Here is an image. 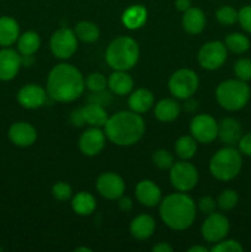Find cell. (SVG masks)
<instances>
[{
  "label": "cell",
  "mask_w": 251,
  "mask_h": 252,
  "mask_svg": "<svg viewBox=\"0 0 251 252\" xmlns=\"http://www.w3.org/2000/svg\"><path fill=\"white\" fill-rule=\"evenodd\" d=\"M85 90V78L76 66L57 64L47 76V94L57 102H73Z\"/></svg>",
  "instance_id": "cell-1"
},
{
  "label": "cell",
  "mask_w": 251,
  "mask_h": 252,
  "mask_svg": "<svg viewBox=\"0 0 251 252\" xmlns=\"http://www.w3.org/2000/svg\"><path fill=\"white\" fill-rule=\"evenodd\" d=\"M106 138L118 147L137 144L145 133L144 120L133 111H120L108 117L103 126Z\"/></svg>",
  "instance_id": "cell-2"
},
{
  "label": "cell",
  "mask_w": 251,
  "mask_h": 252,
  "mask_svg": "<svg viewBox=\"0 0 251 252\" xmlns=\"http://www.w3.org/2000/svg\"><path fill=\"white\" fill-rule=\"evenodd\" d=\"M160 218L167 228L176 231L188 229L196 220L197 207L186 192L171 193L160 202Z\"/></svg>",
  "instance_id": "cell-3"
},
{
  "label": "cell",
  "mask_w": 251,
  "mask_h": 252,
  "mask_svg": "<svg viewBox=\"0 0 251 252\" xmlns=\"http://www.w3.org/2000/svg\"><path fill=\"white\" fill-rule=\"evenodd\" d=\"M140 57L139 44L129 36H120L106 48V63L113 70L128 71L137 65Z\"/></svg>",
  "instance_id": "cell-4"
},
{
  "label": "cell",
  "mask_w": 251,
  "mask_h": 252,
  "mask_svg": "<svg viewBox=\"0 0 251 252\" xmlns=\"http://www.w3.org/2000/svg\"><path fill=\"white\" fill-rule=\"evenodd\" d=\"M251 91L246 81L228 79L217 86L216 100L226 111H239L248 105Z\"/></svg>",
  "instance_id": "cell-5"
},
{
  "label": "cell",
  "mask_w": 251,
  "mask_h": 252,
  "mask_svg": "<svg viewBox=\"0 0 251 252\" xmlns=\"http://www.w3.org/2000/svg\"><path fill=\"white\" fill-rule=\"evenodd\" d=\"M241 166H243L241 153L230 145L219 149L209 161V171L212 176L219 181L234 180L240 174Z\"/></svg>",
  "instance_id": "cell-6"
},
{
  "label": "cell",
  "mask_w": 251,
  "mask_h": 252,
  "mask_svg": "<svg viewBox=\"0 0 251 252\" xmlns=\"http://www.w3.org/2000/svg\"><path fill=\"white\" fill-rule=\"evenodd\" d=\"M169 91L175 98L186 100L192 97L198 90L199 78L192 69H179L169 79Z\"/></svg>",
  "instance_id": "cell-7"
},
{
  "label": "cell",
  "mask_w": 251,
  "mask_h": 252,
  "mask_svg": "<svg viewBox=\"0 0 251 252\" xmlns=\"http://www.w3.org/2000/svg\"><path fill=\"white\" fill-rule=\"evenodd\" d=\"M170 182L179 192H189L197 186L199 180L198 170L188 160L174 162L170 167Z\"/></svg>",
  "instance_id": "cell-8"
},
{
  "label": "cell",
  "mask_w": 251,
  "mask_h": 252,
  "mask_svg": "<svg viewBox=\"0 0 251 252\" xmlns=\"http://www.w3.org/2000/svg\"><path fill=\"white\" fill-rule=\"evenodd\" d=\"M78 37L74 30L62 27L51 37L49 48L52 54L58 59H69L78 51Z\"/></svg>",
  "instance_id": "cell-9"
},
{
  "label": "cell",
  "mask_w": 251,
  "mask_h": 252,
  "mask_svg": "<svg viewBox=\"0 0 251 252\" xmlns=\"http://www.w3.org/2000/svg\"><path fill=\"white\" fill-rule=\"evenodd\" d=\"M228 58V49L220 41H211L199 48L197 61L206 70H217L224 65Z\"/></svg>",
  "instance_id": "cell-10"
},
{
  "label": "cell",
  "mask_w": 251,
  "mask_h": 252,
  "mask_svg": "<svg viewBox=\"0 0 251 252\" xmlns=\"http://www.w3.org/2000/svg\"><path fill=\"white\" fill-rule=\"evenodd\" d=\"M189 133L197 143L209 144L218 138V122L208 113H201L192 118Z\"/></svg>",
  "instance_id": "cell-11"
},
{
  "label": "cell",
  "mask_w": 251,
  "mask_h": 252,
  "mask_svg": "<svg viewBox=\"0 0 251 252\" xmlns=\"http://www.w3.org/2000/svg\"><path fill=\"white\" fill-rule=\"evenodd\" d=\"M230 229L228 218L220 213H212L207 216L201 226V234L208 243L217 244L226 238Z\"/></svg>",
  "instance_id": "cell-12"
},
{
  "label": "cell",
  "mask_w": 251,
  "mask_h": 252,
  "mask_svg": "<svg viewBox=\"0 0 251 252\" xmlns=\"http://www.w3.org/2000/svg\"><path fill=\"white\" fill-rule=\"evenodd\" d=\"M96 189L103 198L116 201L125 194V180L116 172H103L96 180Z\"/></svg>",
  "instance_id": "cell-13"
},
{
  "label": "cell",
  "mask_w": 251,
  "mask_h": 252,
  "mask_svg": "<svg viewBox=\"0 0 251 252\" xmlns=\"http://www.w3.org/2000/svg\"><path fill=\"white\" fill-rule=\"evenodd\" d=\"M106 134L101 128L90 127L79 138V149L86 157H96L103 150Z\"/></svg>",
  "instance_id": "cell-14"
},
{
  "label": "cell",
  "mask_w": 251,
  "mask_h": 252,
  "mask_svg": "<svg viewBox=\"0 0 251 252\" xmlns=\"http://www.w3.org/2000/svg\"><path fill=\"white\" fill-rule=\"evenodd\" d=\"M47 90L37 84H27L17 91V102L27 110H37L47 102Z\"/></svg>",
  "instance_id": "cell-15"
},
{
  "label": "cell",
  "mask_w": 251,
  "mask_h": 252,
  "mask_svg": "<svg viewBox=\"0 0 251 252\" xmlns=\"http://www.w3.org/2000/svg\"><path fill=\"white\" fill-rule=\"evenodd\" d=\"M22 66V57L19 51L2 47L0 49V80L10 81L17 75Z\"/></svg>",
  "instance_id": "cell-16"
},
{
  "label": "cell",
  "mask_w": 251,
  "mask_h": 252,
  "mask_svg": "<svg viewBox=\"0 0 251 252\" xmlns=\"http://www.w3.org/2000/svg\"><path fill=\"white\" fill-rule=\"evenodd\" d=\"M10 142L20 148H27L37 140V130L29 122H15L10 126L7 132Z\"/></svg>",
  "instance_id": "cell-17"
},
{
  "label": "cell",
  "mask_w": 251,
  "mask_h": 252,
  "mask_svg": "<svg viewBox=\"0 0 251 252\" xmlns=\"http://www.w3.org/2000/svg\"><path fill=\"white\" fill-rule=\"evenodd\" d=\"M135 198L142 206L153 208L161 202V189L152 180H142L137 184L134 189Z\"/></svg>",
  "instance_id": "cell-18"
},
{
  "label": "cell",
  "mask_w": 251,
  "mask_h": 252,
  "mask_svg": "<svg viewBox=\"0 0 251 252\" xmlns=\"http://www.w3.org/2000/svg\"><path fill=\"white\" fill-rule=\"evenodd\" d=\"M243 137V128L235 118H223L218 123V138L226 145L234 147Z\"/></svg>",
  "instance_id": "cell-19"
},
{
  "label": "cell",
  "mask_w": 251,
  "mask_h": 252,
  "mask_svg": "<svg viewBox=\"0 0 251 252\" xmlns=\"http://www.w3.org/2000/svg\"><path fill=\"white\" fill-rule=\"evenodd\" d=\"M155 220L149 214H139L130 221V235L137 240H148L155 231Z\"/></svg>",
  "instance_id": "cell-20"
},
{
  "label": "cell",
  "mask_w": 251,
  "mask_h": 252,
  "mask_svg": "<svg viewBox=\"0 0 251 252\" xmlns=\"http://www.w3.org/2000/svg\"><path fill=\"white\" fill-rule=\"evenodd\" d=\"M107 86L113 94L126 96L132 93L134 81L132 76L125 70H115L107 79Z\"/></svg>",
  "instance_id": "cell-21"
},
{
  "label": "cell",
  "mask_w": 251,
  "mask_h": 252,
  "mask_svg": "<svg viewBox=\"0 0 251 252\" xmlns=\"http://www.w3.org/2000/svg\"><path fill=\"white\" fill-rule=\"evenodd\" d=\"M182 27L189 34H199L206 27V15L199 7L191 6L182 16Z\"/></svg>",
  "instance_id": "cell-22"
},
{
  "label": "cell",
  "mask_w": 251,
  "mask_h": 252,
  "mask_svg": "<svg viewBox=\"0 0 251 252\" xmlns=\"http://www.w3.org/2000/svg\"><path fill=\"white\" fill-rule=\"evenodd\" d=\"M181 113V105L174 98H162L154 106V116L160 122H172Z\"/></svg>",
  "instance_id": "cell-23"
},
{
  "label": "cell",
  "mask_w": 251,
  "mask_h": 252,
  "mask_svg": "<svg viewBox=\"0 0 251 252\" xmlns=\"http://www.w3.org/2000/svg\"><path fill=\"white\" fill-rule=\"evenodd\" d=\"M148 20L147 7L140 4L130 5L123 11L122 24L128 30H139L145 25Z\"/></svg>",
  "instance_id": "cell-24"
},
{
  "label": "cell",
  "mask_w": 251,
  "mask_h": 252,
  "mask_svg": "<svg viewBox=\"0 0 251 252\" xmlns=\"http://www.w3.org/2000/svg\"><path fill=\"white\" fill-rule=\"evenodd\" d=\"M128 106L130 111L135 113H145L154 106V95L150 90L144 88L132 91L128 98Z\"/></svg>",
  "instance_id": "cell-25"
},
{
  "label": "cell",
  "mask_w": 251,
  "mask_h": 252,
  "mask_svg": "<svg viewBox=\"0 0 251 252\" xmlns=\"http://www.w3.org/2000/svg\"><path fill=\"white\" fill-rule=\"evenodd\" d=\"M84 122L90 127H103L108 120V113L101 103L93 102L81 107Z\"/></svg>",
  "instance_id": "cell-26"
},
{
  "label": "cell",
  "mask_w": 251,
  "mask_h": 252,
  "mask_svg": "<svg viewBox=\"0 0 251 252\" xmlns=\"http://www.w3.org/2000/svg\"><path fill=\"white\" fill-rule=\"evenodd\" d=\"M20 37V26L14 17H0V46L11 47Z\"/></svg>",
  "instance_id": "cell-27"
},
{
  "label": "cell",
  "mask_w": 251,
  "mask_h": 252,
  "mask_svg": "<svg viewBox=\"0 0 251 252\" xmlns=\"http://www.w3.org/2000/svg\"><path fill=\"white\" fill-rule=\"evenodd\" d=\"M96 206V198L90 193V192L80 191L73 196L71 198V209L74 213L81 217H88L95 212Z\"/></svg>",
  "instance_id": "cell-28"
},
{
  "label": "cell",
  "mask_w": 251,
  "mask_h": 252,
  "mask_svg": "<svg viewBox=\"0 0 251 252\" xmlns=\"http://www.w3.org/2000/svg\"><path fill=\"white\" fill-rule=\"evenodd\" d=\"M17 51L21 56H33L41 47V37L34 31H26L17 39Z\"/></svg>",
  "instance_id": "cell-29"
},
{
  "label": "cell",
  "mask_w": 251,
  "mask_h": 252,
  "mask_svg": "<svg viewBox=\"0 0 251 252\" xmlns=\"http://www.w3.org/2000/svg\"><path fill=\"white\" fill-rule=\"evenodd\" d=\"M76 37L84 43H94L100 38V29L91 21H80L74 27Z\"/></svg>",
  "instance_id": "cell-30"
},
{
  "label": "cell",
  "mask_w": 251,
  "mask_h": 252,
  "mask_svg": "<svg viewBox=\"0 0 251 252\" xmlns=\"http://www.w3.org/2000/svg\"><path fill=\"white\" fill-rule=\"evenodd\" d=\"M197 153V140L189 135H181L175 143V154L181 160H189Z\"/></svg>",
  "instance_id": "cell-31"
},
{
  "label": "cell",
  "mask_w": 251,
  "mask_h": 252,
  "mask_svg": "<svg viewBox=\"0 0 251 252\" xmlns=\"http://www.w3.org/2000/svg\"><path fill=\"white\" fill-rule=\"evenodd\" d=\"M224 44H225L226 49L235 54H243L250 48V41L248 37L243 33H230L225 37L224 39Z\"/></svg>",
  "instance_id": "cell-32"
},
{
  "label": "cell",
  "mask_w": 251,
  "mask_h": 252,
  "mask_svg": "<svg viewBox=\"0 0 251 252\" xmlns=\"http://www.w3.org/2000/svg\"><path fill=\"white\" fill-rule=\"evenodd\" d=\"M238 192L234 191V189H224V191L220 192V194L218 196L217 206H218L221 211H231L233 208H235V206L238 204Z\"/></svg>",
  "instance_id": "cell-33"
},
{
  "label": "cell",
  "mask_w": 251,
  "mask_h": 252,
  "mask_svg": "<svg viewBox=\"0 0 251 252\" xmlns=\"http://www.w3.org/2000/svg\"><path fill=\"white\" fill-rule=\"evenodd\" d=\"M85 88L91 93L100 94L107 88V79L101 73H91L85 79Z\"/></svg>",
  "instance_id": "cell-34"
},
{
  "label": "cell",
  "mask_w": 251,
  "mask_h": 252,
  "mask_svg": "<svg viewBox=\"0 0 251 252\" xmlns=\"http://www.w3.org/2000/svg\"><path fill=\"white\" fill-rule=\"evenodd\" d=\"M217 21L223 26H231L238 21V11L233 6L224 5L216 11Z\"/></svg>",
  "instance_id": "cell-35"
},
{
  "label": "cell",
  "mask_w": 251,
  "mask_h": 252,
  "mask_svg": "<svg viewBox=\"0 0 251 252\" xmlns=\"http://www.w3.org/2000/svg\"><path fill=\"white\" fill-rule=\"evenodd\" d=\"M153 164L160 170H170L174 165V155L165 149H159L153 153Z\"/></svg>",
  "instance_id": "cell-36"
},
{
  "label": "cell",
  "mask_w": 251,
  "mask_h": 252,
  "mask_svg": "<svg viewBox=\"0 0 251 252\" xmlns=\"http://www.w3.org/2000/svg\"><path fill=\"white\" fill-rule=\"evenodd\" d=\"M234 74L238 79L243 81H249L251 79V59L240 58L234 64Z\"/></svg>",
  "instance_id": "cell-37"
},
{
  "label": "cell",
  "mask_w": 251,
  "mask_h": 252,
  "mask_svg": "<svg viewBox=\"0 0 251 252\" xmlns=\"http://www.w3.org/2000/svg\"><path fill=\"white\" fill-rule=\"evenodd\" d=\"M52 196L57 199V201H68L73 196V189L69 184L64 181H58L52 186Z\"/></svg>",
  "instance_id": "cell-38"
},
{
  "label": "cell",
  "mask_w": 251,
  "mask_h": 252,
  "mask_svg": "<svg viewBox=\"0 0 251 252\" xmlns=\"http://www.w3.org/2000/svg\"><path fill=\"white\" fill-rule=\"evenodd\" d=\"M212 252H243L244 248L236 240H221L211 249Z\"/></svg>",
  "instance_id": "cell-39"
},
{
  "label": "cell",
  "mask_w": 251,
  "mask_h": 252,
  "mask_svg": "<svg viewBox=\"0 0 251 252\" xmlns=\"http://www.w3.org/2000/svg\"><path fill=\"white\" fill-rule=\"evenodd\" d=\"M238 21L243 30L251 33V5L241 7L238 11Z\"/></svg>",
  "instance_id": "cell-40"
},
{
  "label": "cell",
  "mask_w": 251,
  "mask_h": 252,
  "mask_svg": "<svg viewBox=\"0 0 251 252\" xmlns=\"http://www.w3.org/2000/svg\"><path fill=\"white\" fill-rule=\"evenodd\" d=\"M217 201H214L213 197L211 196H203L201 197V199L198 201V208L206 216L214 213L217 209Z\"/></svg>",
  "instance_id": "cell-41"
},
{
  "label": "cell",
  "mask_w": 251,
  "mask_h": 252,
  "mask_svg": "<svg viewBox=\"0 0 251 252\" xmlns=\"http://www.w3.org/2000/svg\"><path fill=\"white\" fill-rule=\"evenodd\" d=\"M239 152L246 157H251V133L244 134L239 140Z\"/></svg>",
  "instance_id": "cell-42"
},
{
  "label": "cell",
  "mask_w": 251,
  "mask_h": 252,
  "mask_svg": "<svg viewBox=\"0 0 251 252\" xmlns=\"http://www.w3.org/2000/svg\"><path fill=\"white\" fill-rule=\"evenodd\" d=\"M70 122L71 125L75 126V127H81L83 125H85L83 118V113H81V108H76L71 112L70 116Z\"/></svg>",
  "instance_id": "cell-43"
},
{
  "label": "cell",
  "mask_w": 251,
  "mask_h": 252,
  "mask_svg": "<svg viewBox=\"0 0 251 252\" xmlns=\"http://www.w3.org/2000/svg\"><path fill=\"white\" fill-rule=\"evenodd\" d=\"M118 207H120L121 211L129 212L133 207L132 199H130L129 197H127L123 194L122 197H120V198H118Z\"/></svg>",
  "instance_id": "cell-44"
},
{
  "label": "cell",
  "mask_w": 251,
  "mask_h": 252,
  "mask_svg": "<svg viewBox=\"0 0 251 252\" xmlns=\"http://www.w3.org/2000/svg\"><path fill=\"white\" fill-rule=\"evenodd\" d=\"M152 251L153 252H172L174 251V249H172V246L170 245L169 243H157V245H154L152 248Z\"/></svg>",
  "instance_id": "cell-45"
},
{
  "label": "cell",
  "mask_w": 251,
  "mask_h": 252,
  "mask_svg": "<svg viewBox=\"0 0 251 252\" xmlns=\"http://www.w3.org/2000/svg\"><path fill=\"white\" fill-rule=\"evenodd\" d=\"M191 6V0H175V7L181 12L187 11Z\"/></svg>",
  "instance_id": "cell-46"
},
{
  "label": "cell",
  "mask_w": 251,
  "mask_h": 252,
  "mask_svg": "<svg viewBox=\"0 0 251 252\" xmlns=\"http://www.w3.org/2000/svg\"><path fill=\"white\" fill-rule=\"evenodd\" d=\"M209 250L206 248V246L202 245H194L191 246L189 249H187V252H208Z\"/></svg>",
  "instance_id": "cell-47"
},
{
  "label": "cell",
  "mask_w": 251,
  "mask_h": 252,
  "mask_svg": "<svg viewBox=\"0 0 251 252\" xmlns=\"http://www.w3.org/2000/svg\"><path fill=\"white\" fill-rule=\"evenodd\" d=\"M76 252H93V250H91L90 248H85V246H83V248H76L75 249Z\"/></svg>",
  "instance_id": "cell-48"
}]
</instances>
